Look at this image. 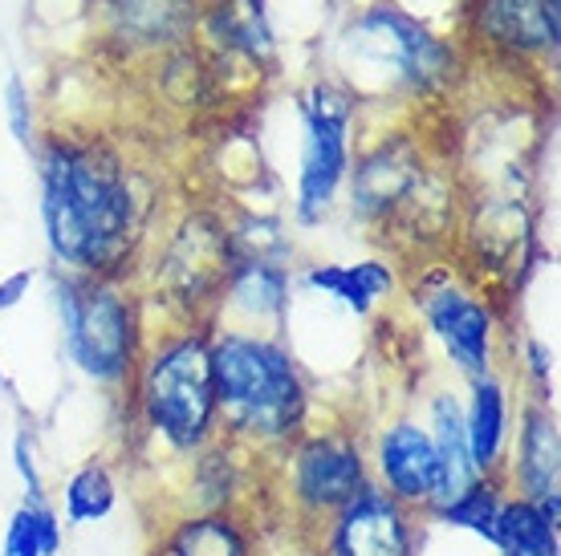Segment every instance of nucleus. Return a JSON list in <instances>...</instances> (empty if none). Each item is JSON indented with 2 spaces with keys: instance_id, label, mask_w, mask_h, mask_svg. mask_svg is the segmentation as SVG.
Returning a JSON list of instances; mask_svg holds the SVG:
<instances>
[{
  "instance_id": "f257e3e1",
  "label": "nucleus",
  "mask_w": 561,
  "mask_h": 556,
  "mask_svg": "<svg viewBox=\"0 0 561 556\" xmlns=\"http://www.w3.org/2000/svg\"><path fill=\"white\" fill-rule=\"evenodd\" d=\"M33 154L54 265L70 277L127 280L154 220L147 171L118 142L73 130L45 135Z\"/></svg>"
},
{
  "instance_id": "f03ea898",
  "label": "nucleus",
  "mask_w": 561,
  "mask_h": 556,
  "mask_svg": "<svg viewBox=\"0 0 561 556\" xmlns=\"http://www.w3.org/2000/svg\"><path fill=\"white\" fill-rule=\"evenodd\" d=\"M211 382L220 439L249 455H280L309 431V378L280 334L211 329Z\"/></svg>"
},
{
  "instance_id": "7ed1b4c3",
  "label": "nucleus",
  "mask_w": 561,
  "mask_h": 556,
  "mask_svg": "<svg viewBox=\"0 0 561 556\" xmlns=\"http://www.w3.org/2000/svg\"><path fill=\"white\" fill-rule=\"evenodd\" d=\"M337 66L354 102H432L460 78L456 45L391 0H375L346 21L337 37Z\"/></svg>"
},
{
  "instance_id": "20e7f679",
  "label": "nucleus",
  "mask_w": 561,
  "mask_h": 556,
  "mask_svg": "<svg viewBox=\"0 0 561 556\" xmlns=\"http://www.w3.org/2000/svg\"><path fill=\"white\" fill-rule=\"evenodd\" d=\"M211 329L180 325L142 349L130 378V406L139 427L171 455L192 460L220 439L216 427V382H211Z\"/></svg>"
},
{
  "instance_id": "39448f33",
  "label": "nucleus",
  "mask_w": 561,
  "mask_h": 556,
  "mask_svg": "<svg viewBox=\"0 0 561 556\" xmlns=\"http://www.w3.org/2000/svg\"><path fill=\"white\" fill-rule=\"evenodd\" d=\"M54 301L61 317V346L73 370L111 394L130 390V378L147 349V334H142L139 297L127 289V280L57 273Z\"/></svg>"
},
{
  "instance_id": "423d86ee",
  "label": "nucleus",
  "mask_w": 561,
  "mask_h": 556,
  "mask_svg": "<svg viewBox=\"0 0 561 556\" xmlns=\"http://www.w3.org/2000/svg\"><path fill=\"white\" fill-rule=\"evenodd\" d=\"M351 216L394 240L403 228L420 240L423 223H448L444 199H435V171L415 135H382L351 163Z\"/></svg>"
},
{
  "instance_id": "0eeeda50",
  "label": "nucleus",
  "mask_w": 561,
  "mask_h": 556,
  "mask_svg": "<svg viewBox=\"0 0 561 556\" xmlns=\"http://www.w3.org/2000/svg\"><path fill=\"white\" fill-rule=\"evenodd\" d=\"M232 268H237V248L225 216L208 208L187 211L159 252L163 301L180 313L183 325H216Z\"/></svg>"
},
{
  "instance_id": "6e6552de",
  "label": "nucleus",
  "mask_w": 561,
  "mask_h": 556,
  "mask_svg": "<svg viewBox=\"0 0 561 556\" xmlns=\"http://www.w3.org/2000/svg\"><path fill=\"white\" fill-rule=\"evenodd\" d=\"M358 118V102L342 82H313L301 97V167H297L294 220L301 228H318L337 208V195L351 175V130Z\"/></svg>"
},
{
  "instance_id": "1a4fd4ad",
  "label": "nucleus",
  "mask_w": 561,
  "mask_h": 556,
  "mask_svg": "<svg viewBox=\"0 0 561 556\" xmlns=\"http://www.w3.org/2000/svg\"><path fill=\"white\" fill-rule=\"evenodd\" d=\"M280 460H285L280 463L285 496L301 524H325L358 491L375 484L366 447L342 427H322V431L309 427L280 451Z\"/></svg>"
},
{
  "instance_id": "9d476101",
  "label": "nucleus",
  "mask_w": 561,
  "mask_h": 556,
  "mask_svg": "<svg viewBox=\"0 0 561 556\" xmlns=\"http://www.w3.org/2000/svg\"><path fill=\"white\" fill-rule=\"evenodd\" d=\"M415 305L432 337L444 346L448 362L463 378H480L496 370V309L489 297L468 289L460 280L435 268L415 289Z\"/></svg>"
},
{
  "instance_id": "9b49d317",
  "label": "nucleus",
  "mask_w": 561,
  "mask_h": 556,
  "mask_svg": "<svg viewBox=\"0 0 561 556\" xmlns=\"http://www.w3.org/2000/svg\"><path fill=\"white\" fill-rule=\"evenodd\" d=\"M415 520L423 516L370 484L322 524V556H420Z\"/></svg>"
},
{
  "instance_id": "f8f14e48",
  "label": "nucleus",
  "mask_w": 561,
  "mask_h": 556,
  "mask_svg": "<svg viewBox=\"0 0 561 556\" xmlns=\"http://www.w3.org/2000/svg\"><path fill=\"white\" fill-rule=\"evenodd\" d=\"M375 484L411 512L427 516L439 503V460H435L432 435L415 418H394L375 439L370 455Z\"/></svg>"
},
{
  "instance_id": "ddd939ff",
  "label": "nucleus",
  "mask_w": 561,
  "mask_h": 556,
  "mask_svg": "<svg viewBox=\"0 0 561 556\" xmlns=\"http://www.w3.org/2000/svg\"><path fill=\"white\" fill-rule=\"evenodd\" d=\"M118 54H180L199 25V0H94Z\"/></svg>"
},
{
  "instance_id": "4468645a",
  "label": "nucleus",
  "mask_w": 561,
  "mask_h": 556,
  "mask_svg": "<svg viewBox=\"0 0 561 556\" xmlns=\"http://www.w3.org/2000/svg\"><path fill=\"white\" fill-rule=\"evenodd\" d=\"M472 33L492 54L508 61L558 57L561 4L558 0H477Z\"/></svg>"
},
{
  "instance_id": "2eb2a0df",
  "label": "nucleus",
  "mask_w": 561,
  "mask_h": 556,
  "mask_svg": "<svg viewBox=\"0 0 561 556\" xmlns=\"http://www.w3.org/2000/svg\"><path fill=\"white\" fill-rule=\"evenodd\" d=\"M508 496L520 500H553L561 496V427L553 415V403H529L520 406L517 418V447H513V463H505Z\"/></svg>"
},
{
  "instance_id": "dca6fc26",
  "label": "nucleus",
  "mask_w": 561,
  "mask_h": 556,
  "mask_svg": "<svg viewBox=\"0 0 561 556\" xmlns=\"http://www.w3.org/2000/svg\"><path fill=\"white\" fill-rule=\"evenodd\" d=\"M289 292H294L289 265L237 260L232 277H228L225 301H220V313H216V325L253 329V334H280L285 317H289Z\"/></svg>"
},
{
  "instance_id": "f3484780",
  "label": "nucleus",
  "mask_w": 561,
  "mask_h": 556,
  "mask_svg": "<svg viewBox=\"0 0 561 556\" xmlns=\"http://www.w3.org/2000/svg\"><path fill=\"white\" fill-rule=\"evenodd\" d=\"M463 435L480 475H501L513 443V394L496 370L468 378V403H463Z\"/></svg>"
},
{
  "instance_id": "a211bd4d",
  "label": "nucleus",
  "mask_w": 561,
  "mask_h": 556,
  "mask_svg": "<svg viewBox=\"0 0 561 556\" xmlns=\"http://www.w3.org/2000/svg\"><path fill=\"white\" fill-rule=\"evenodd\" d=\"M199 25L208 33L211 49L244 66H268L277 54V37L268 25L265 0H204Z\"/></svg>"
},
{
  "instance_id": "6ab92c4d",
  "label": "nucleus",
  "mask_w": 561,
  "mask_h": 556,
  "mask_svg": "<svg viewBox=\"0 0 561 556\" xmlns=\"http://www.w3.org/2000/svg\"><path fill=\"white\" fill-rule=\"evenodd\" d=\"M151 556H256L253 532L237 512H187L159 532Z\"/></svg>"
},
{
  "instance_id": "aec40b11",
  "label": "nucleus",
  "mask_w": 561,
  "mask_h": 556,
  "mask_svg": "<svg viewBox=\"0 0 561 556\" xmlns=\"http://www.w3.org/2000/svg\"><path fill=\"white\" fill-rule=\"evenodd\" d=\"M399 277L394 265L387 260H358V265H309L301 273V289L318 292L325 301L354 313V317H370L382 297H391Z\"/></svg>"
},
{
  "instance_id": "412c9836",
  "label": "nucleus",
  "mask_w": 561,
  "mask_h": 556,
  "mask_svg": "<svg viewBox=\"0 0 561 556\" xmlns=\"http://www.w3.org/2000/svg\"><path fill=\"white\" fill-rule=\"evenodd\" d=\"M427 435H432L435 460H439V503H444L480 475L477 463H472V451H468V435H463V403L451 390L432 394Z\"/></svg>"
},
{
  "instance_id": "4be33fe9",
  "label": "nucleus",
  "mask_w": 561,
  "mask_h": 556,
  "mask_svg": "<svg viewBox=\"0 0 561 556\" xmlns=\"http://www.w3.org/2000/svg\"><path fill=\"white\" fill-rule=\"evenodd\" d=\"M492 548L501 556H561V520L541 512V503L505 496L492 529Z\"/></svg>"
},
{
  "instance_id": "5701e85b",
  "label": "nucleus",
  "mask_w": 561,
  "mask_h": 556,
  "mask_svg": "<svg viewBox=\"0 0 561 556\" xmlns=\"http://www.w3.org/2000/svg\"><path fill=\"white\" fill-rule=\"evenodd\" d=\"M505 496H508V487L501 475H477V479L463 487V491H456L451 500L435 503L423 520L444 524V529H451V532H468V536L492 544V529H496V516H501Z\"/></svg>"
},
{
  "instance_id": "b1692460",
  "label": "nucleus",
  "mask_w": 561,
  "mask_h": 556,
  "mask_svg": "<svg viewBox=\"0 0 561 556\" xmlns=\"http://www.w3.org/2000/svg\"><path fill=\"white\" fill-rule=\"evenodd\" d=\"M114 508H118V479L102 460L82 463L61 487V520L73 524V529L99 524Z\"/></svg>"
},
{
  "instance_id": "393cba45",
  "label": "nucleus",
  "mask_w": 561,
  "mask_h": 556,
  "mask_svg": "<svg viewBox=\"0 0 561 556\" xmlns=\"http://www.w3.org/2000/svg\"><path fill=\"white\" fill-rule=\"evenodd\" d=\"M61 553V512L49 500H21L9 516L0 556H57Z\"/></svg>"
},
{
  "instance_id": "a878e982",
  "label": "nucleus",
  "mask_w": 561,
  "mask_h": 556,
  "mask_svg": "<svg viewBox=\"0 0 561 556\" xmlns=\"http://www.w3.org/2000/svg\"><path fill=\"white\" fill-rule=\"evenodd\" d=\"M4 114H9V130H13L16 147L33 151L37 147V126H33V97H28V85L21 78H9L4 85Z\"/></svg>"
},
{
  "instance_id": "bb28decb",
  "label": "nucleus",
  "mask_w": 561,
  "mask_h": 556,
  "mask_svg": "<svg viewBox=\"0 0 561 556\" xmlns=\"http://www.w3.org/2000/svg\"><path fill=\"white\" fill-rule=\"evenodd\" d=\"M13 463H16V475H21V484H25V500H49L45 496V479L37 472V447H33V435L21 431L13 439Z\"/></svg>"
},
{
  "instance_id": "cd10ccee",
  "label": "nucleus",
  "mask_w": 561,
  "mask_h": 556,
  "mask_svg": "<svg viewBox=\"0 0 561 556\" xmlns=\"http://www.w3.org/2000/svg\"><path fill=\"white\" fill-rule=\"evenodd\" d=\"M28 285H33V268H21V273L0 280V313H9L13 305H21V297L28 292Z\"/></svg>"
},
{
  "instance_id": "c85d7f7f",
  "label": "nucleus",
  "mask_w": 561,
  "mask_h": 556,
  "mask_svg": "<svg viewBox=\"0 0 561 556\" xmlns=\"http://www.w3.org/2000/svg\"><path fill=\"white\" fill-rule=\"evenodd\" d=\"M0 382H4V370H0Z\"/></svg>"
}]
</instances>
